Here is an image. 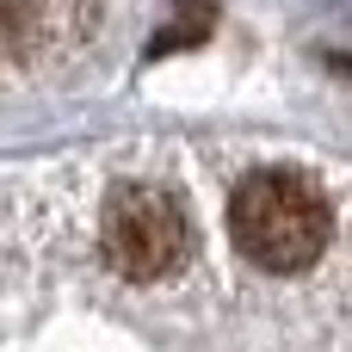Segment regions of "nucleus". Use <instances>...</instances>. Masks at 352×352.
I'll use <instances>...</instances> for the list:
<instances>
[{"mask_svg": "<svg viewBox=\"0 0 352 352\" xmlns=\"http://www.w3.org/2000/svg\"><path fill=\"white\" fill-rule=\"evenodd\" d=\"M229 235L260 272H303L334 241V204L309 173L260 167L229 204Z\"/></svg>", "mask_w": 352, "mask_h": 352, "instance_id": "obj_1", "label": "nucleus"}, {"mask_svg": "<svg viewBox=\"0 0 352 352\" xmlns=\"http://www.w3.org/2000/svg\"><path fill=\"white\" fill-rule=\"evenodd\" d=\"M99 241H105V266H111L118 278L155 285V278H167L173 266H186V254H192V223H186V210H179L167 192H155V186H124V192L105 204Z\"/></svg>", "mask_w": 352, "mask_h": 352, "instance_id": "obj_2", "label": "nucleus"}, {"mask_svg": "<svg viewBox=\"0 0 352 352\" xmlns=\"http://www.w3.org/2000/svg\"><path fill=\"white\" fill-rule=\"evenodd\" d=\"M37 19H43V0H0V50L19 43Z\"/></svg>", "mask_w": 352, "mask_h": 352, "instance_id": "obj_3", "label": "nucleus"}]
</instances>
